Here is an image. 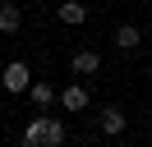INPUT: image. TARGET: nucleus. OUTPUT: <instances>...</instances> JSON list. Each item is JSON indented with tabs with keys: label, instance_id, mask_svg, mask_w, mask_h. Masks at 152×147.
<instances>
[{
	"label": "nucleus",
	"instance_id": "obj_2",
	"mask_svg": "<svg viewBox=\"0 0 152 147\" xmlns=\"http://www.w3.org/2000/svg\"><path fill=\"white\" fill-rule=\"evenodd\" d=\"M0 83H5V92H28V83H32V69H28L23 60H14V64H5Z\"/></svg>",
	"mask_w": 152,
	"mask_h": 147
},
{
	"label": "nucleus",
	"instance_id": "obj_4",
	"mask_svg": "<svg viewBox=\"0 0 152 147\" xmlns=\"http://www.w3.org/2000/svg\"><path fill=\"white\" fill-rule=\"evenodd\" d=\"M138 41H143V32L134 23H120V28H115V46H120V51H138Z\"/></svg>",
	"mask_w": 152,
	"mask_h": 147
},
{
	"label": "nucleus",
	"instance_id": "obj_9",
	"mask_svg": "<svg viewBox=\"0 0 152 147\" xmlns=\"http://www.w3.org/2000/svg\"><path fill=\"white\" fill-rule=\"evenodd\" d=\"M28 92H32V106H42V110L56 101V87H51V83H28Z\"/></svg>",
	"mask_w": 152,
	"mask_h": 147
},
{
	"label": "nucleus",
	"instance_id": "obj_7",
	"mask_svg": "<svg viewBox=\"0 0 152 147\" xmlns=\"http://www.w3.org/2000/svg\"><path fill=\"white\" fill-rule=\"evenodd\" d=\"M56 18H60V23H83V18H88V9L78 5V0H65V5L56 9Z\"/></svg>",
	"mask_w": 152,
	"mask_h": 147
},
{
	"label": "nucleus",
	"instance_id": "obj_1",
	"mask_svg": "<svg viewBox=\"0 0 152 147\" xmlns=\"http://www.w3.org/2000/svg\"><path fill=\"white\" fill-rule=\"evenodd\" d=\"M23 147H65V124L56 115H32L23 129Z\"/></svg>",
	"mask_w": 152,
	"mask_h": 147
},
{
	"label": "nucleus",
	"instance_id": "obj_5",
	"mask_svg": "<svg viewBox=\"0 0 152 147\" xmlns=\"http://www.w3.org/2000/svg\"><path fill=\"white\" fill-rule=\"evenodd\" d=\"M102 133H106V138L124 133V110H115V106H106V110H102Z\"/></svg>",
	"mask_w": 152,
	"mask_h": 147
},
{
	"label": "nucleus",
	"instance_id": "obj_8",
	"mask_svg": "<svg viewBox=\"0 0 152 147\" xmlns=\"http://www.w3.org/2000/svg\"><path fill=\"white\" fill-rule=\"evenodd\" d=\"M19 23H23L19 5H0V32H19Z\"/></svg>",
	"mask_w": 152,
	"mask_h": 147
},
{
	"label": "nucleus",
	"instance_id": "obj_3",
	"mask_svg": "<svg viewBox=\"0 0 152 147\" xmlns=\"http://www.w3.org/2000/svg\"><path fill=\"white\" fill-rule=\"evenodd\" d=\"M56 97H60V106H65V110H83V106H88V87H78V83H69V87L56 92Z\"/></svg>",
	"mask_w": 152,
	"mask_h": 147
},
{
	"label": "nucleus",
	"instance_id": "obj_6",
	"mask_svg": "<svg viewBox=\"0 0 152 147\" xmlns=\"http://www.w3.org/2000/svg\"><path fill=\"white\" fill-rule=\"evenodd\" d=\"M97 64H102V60H97V51H74L69 69H74V74H97Z\"/></svg>",
	"mask_w": 152,
	"mask_h": 147
}]
</instances>
